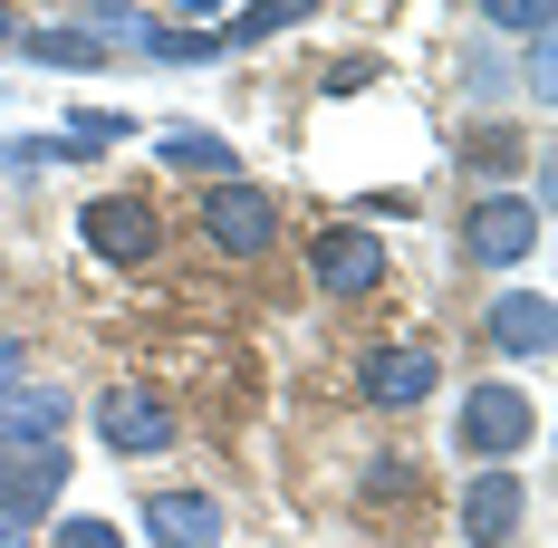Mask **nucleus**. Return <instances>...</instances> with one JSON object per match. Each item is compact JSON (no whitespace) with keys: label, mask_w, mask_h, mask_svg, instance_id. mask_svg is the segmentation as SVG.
I'll use <instances>...</instances> for the list:
<instances>
[{"label":"nucleus","mask_w":558,"mask_h":548,"mask_svg":"<svg viewBox=\"0 0 558 548\" xmlns=\"http://www.w3.org/2000/svg\"><path fill=\"white\" fill-rule=\"evenodd\" d=\"M77 231H87V251L116 260V270H135V260L165 251V221H155V203H135V193H97V203L77 212Z\"/></svg>","instance_id":"1"},{"label":"nucleus","mask_w":558,"mask_h":548,"mask_svg":"<svg viewBox=\"0 0 558 548\" xmlns=\"http://www.w3.org/2000/svg\"><path fill=\"white\" fill-rule=\"evenodd\" d=\"M462 251H472L482 270H520V260L539 251V203H520V193L472 203V221H462Z\"/></svg>","instance_id":"2"},{"label":"nucleus","mask_w":558,"mask_h":548,"mask_svg":"<svg viewBox=\"0 0 558 548\" xmlns=\"http://www.w3.org/2000/svg\"><path fill=\"white\" fill-rule=\"evenodd\" d=\"M434 376H444L434 346H376V356L356 366V394H366L376 414H414V404L434 394Z\"/></svg>","instance_id":"3"},{"label":"nucleus","mask_w":558,"mask_h":548,"mask_svg":"<svg viewBox=\"0 0 558 548\" xmlns=\"http://www.w3.org/2000/svg\"><path fill=\"white\" fill-rule=\"evenodd\" d=\"M530 434H539V414H530V394H510V385H482V394L462 404V452H482L492 472H501Z\"/></svg>","instance_id":"4"},{"label":"nucleus","mask_w":558,"mask_h":548,"mask_svg":"<svg viewBox=\"0 0 558 548\" xmlns=\"http://www.w3.org/2000/svg\"><path fill=\"white\" fill-rule=\"evenodd\" d=\"M203 231H213V251H231V260H260V251H270V231H279V212H270V193H260V183H213Z\"/></svg>","instance_id":"5"},{"label":"nucleus","mask_w":558,"mask_h":548,"mask_svg":"<svg viewBox=\"0 0 558 548\" xmlns=\"http://www.w3.org/2000/svg\"><path fill=\"white\" fill-rule=\"evenodd\" d=\"M183 434V414H173L165 394H145V385H116L107 404H97V442L107 452H165Z\"/></svg>","instance_id":"6"},{"label":"nucleus","mask_w":558,"mask_h":548,"mask_svg":"<svg viewBox=\"0 0 558 548\" xmlns=\"http://www.w3.org/2000/svg\"><path fill=\"white\" fill-rule=\"evenodd\" d=\"M308 270H318V289L356 299V289H376V279H386V241H376V231H356V221H337V231H318Z\"/></svg>","instance_id":"7"},{"label":"nucleus","mask_w":558,"mask_h":548,"mask_svg":"<svg viewBox=\"0 0 558 548\" xmlns=\"http://www.w3.org/2000/svg\"><path fill=\"white\" fill-rule=\"evenodd\" d=\"M58 491H68V452H10V462H0V510H10V529H20V520H49Z\"/></svg>","instance_id":"8"},{"label":"nucleus","mask_w":558,"mask_h":548,"mask_svg":"<svg viewBox=\"0 0 558 548\" xmlns=\"http://www.w3.org/2000/svg\"><path fill=\"white\" fill-rule=\"evenodd\" d=\"M145 529H155V548H213V539H222V500L155 491V500H145Z\"/></svg>","instance_id":"9"},{"label":"nucleus","mask_w":558,"mask_h":548,"mask_svg":"<svg viewBox=\"0 0 558 548\" xmlns=\"http://www.w3.org/2000/svg\"><path fill=\"white\" fill-rule=\"evenodd\" d=\"M510 529H520V482H510V472H482V482L462 491V539H472V548H501Z\"/></svg>","instance_id":"10"},{"label":"nucleus","mask_w":558,"mask_h":548,"mask_svg":"<svg viewBox=\"0 0 558 548\" xmlns=\"http://www.w3.org/2000/svg\"><path fill=\"white\" fill-rule=\"evenodd\" d=\"M58 424H68V394H10L0 404V462L10 452H58Z\"/></svg>","instance_id":"11"},{"label":"nucleus","mask_w":558,"mask_h":548,"mask_svg":"<svg viewBox=\"0 0 558 548\" xmlns=\"http://www.w3.org/2000/svg\"><path fill=\"white\" fill-rule=\"evenodd\" d=\"M492 337H501L510 356H549V299L539 289H510L501 308H492Z\"/></svg>","instance_id":"12"},{"label":"nucleus","mask_w":558,"mask_h":548,"mask_svg":"<svg viewBox=\"0 0 558 548\" xmlns=\"http://www.w3.org/2000/svg\"><path fill=\"white\" fill-rule=\"evenodd\" d=\"M155 155H165L173 173H241V155H231L222 135H203V125H173V135H155Z\"/></svg>","instance_id":"13"},{"label":"nucleus","mask_w":558,"mask_h":548,"mask_svg":"<svg viewBox=\"0 0 558 548\" xmlns=\"http://www.w3.org/2000/svg\"><path fill=\"white\" fill-rule=\"evenodd\" d=\"M308 20V0H251L241 20L222 29V49H251V39H279V29H299Z\"/></svg>","instance_id":"14"},{"label":"nucleus","mask_w":558,"mask_h":548,"mask_svg":"<svg viewBox=\"0 0 558 548\" xmlns=\"http://www.w3.org/2000/svg\"><path fill=\"white\" fill-rule=\"evenodd\" d=\"M29 58H39V68H97V58H107V39H87V29H39V39H29Z\"/></svg>","instance_id":"15"},{"label":"nucleus","mask_w":558,"mask_h":548,"mask_svg":"<svg viewBox=\"0 0 558 548\" xmlns=\"http://www.w3.org/2000/svg\"><path fill=\"white\" fill-rule=\"evenodd\" d=\"M145 49L183 68V58H222V39H213V29H145Z\"/></svg>","instance_id":"16"},{"label":"nucleus","mask_w":558,"mask_h":548,"mask_svg":"<svg viewBox=\"0 0 558 548\" xmlns=\"http://www.w3.org/2000/svg\"><path fill=\"white\" fill-rule=\"evenodd\" d=\"M549 0H501V10H492V29H510V39H549Z\"/></svg>","instance_id":"17"},{"label":"nucleus","mask_w":558,"mask_h":548,"mask_svg":"<svg viewBox=\"0 0 558 548\" xmlns=\"http://www.w3.org/2000/svg\"><path fill=\"white\" fill-rule=\"evenodd\" d=\"M116 135H125V115H97V107L68 115V155H97V145H116Z\"/></svg>","instance_id":"18"},{"label":"nucleus","mask_w":558,"mask_h":548,"mask_svg":"<svg viewBox=\"0 0 558 548\" xmlns=\"http://www.w3.org/2000/svg\"><path fill=\"white\" fill-rule=\"evenodd\" d=\"M58 548H125L116 520H58Z\"/></svg>","instance_id":"19"},{"label":"nucleus","mask_w":558,"mask_h":548,"mask_svg":"<svg viewBox=\"0 0 558 548\" xmlns=\"http://www.w3.org/2000/svg\"><path fill=\"white\" fill-rule=\"evenodd\" d=\"M20 376H29V346H20V337H0V394H10Z\"/></svg>","instance_id":"20"},{"label":"nucleus","mask_w":558,"mask_h":548,"mask_svg":"<svg viewBox=\"0 0 558 548\" xmlns=\"http://www.w3.org/2000/svg\"><path fill=\"white\" fill-rule=\"evenodd\" d=\"M0 49H10V10H0Z\"/></svg>","instance_id":"21"}]
</instances>
